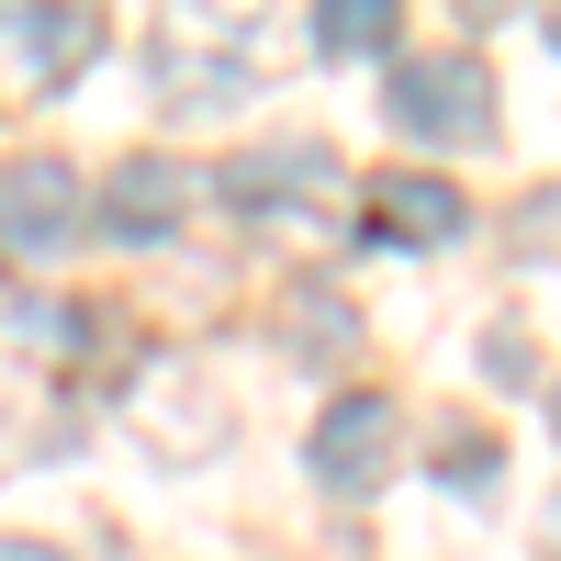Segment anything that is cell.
I'll list each match as a JSON object with an SVG mask.
<instances>
[{"label":"cell","mask_w":561,"mask_h":561,"mask_svg":"<svg viewBox=\"0 0 561 561\" xmlns=\"http://www.w3.org/2000/svg\"><path fill=\"white\" fill-rule=\"evenodd\" d=\"M550 427H561V382H550Z\"/></svg>","instance_id":"8fae6325"},{"label":"cell","mask_w":561,"mask_h":561,"mask_svg":"<svg viewBox=\"0 0 561 561\" xmlns=\"http://www.w3.org/2000/svg\"><path fill=\"white\" fill-rule=\"evenodd\" d=\"M438 483H449V494H483V483H494V449H483V438H449Z\"/></svg>","instance_id":"9c48e42d"},{"label":"cell","mask_w":561,"mask_h":561,"mask_svg":"<svg viewBox=\"0 0 561 561\" xmlns=\"http://www.w3.org/2000/svg\"><path fill=\"white\" fill-rule=\"evenodd\" d=\"M304 460H314L325 494H370V483H382V460H393V404H382V393H337V404L314 415Z\"/></svg>","instance_id":"3957f363"},{"label":"cell","mask_w":561,"mask_h":561,"mask_svg":"<svg viewBox=\"0 0 561 561\" xmlns=\"http://www.w3.org/2000/svg\"><path fill=\"white\" fill-rule=\"evenodd\" d=\"M0 561H68V550H45V539H0Z\"/></svg>","instance_id":"30bf717a"},{"label":"cell","mask_w":561,"mask_h":561,"mask_svg":"<svg viewBox=\"0 0 561 561\" xmlns=\"http://www.w3.org/2000/svg\"><path fill=\"white\" fill-rule=\"evenodd\" d=\"M192 192L203 180L180 169V158H113V180H102V214H113V237H169L180 214H192Z\"/></svg>","instance_id":"277c9868"},{"label":"cell","mask_w":561,"mask_h":561,"mask_svg":"<svg viewBox=\"0 0 561 561\" xmlns=\"http://www.w3.org/2000/svg\"><path fill=\"white\" fill-rule=\"evenodd\" d=\"M314 34H325V57H382L393 45V0H325Z\"/></svg>","instance_id":"52a82bcc"},{"label":"cell","mask_w":561,"mask_h":561,"mask_svg":"<svg viewBox=\"0 0 561 561\" xmlns=\"http://www.w3.org/2000/svg\"><path fill=\"white\" fill-rule=\"evenodd\" d=\"M90 45H102V23H90V12H0V79L45 90V79H68Z\"/></svg>","instance_id":"5b68a950"},{"label":"cell","mask_w":561,"mask_h":561,"mask_svg":"<svg viewBox=\"0 0 561 561\" xmlns=\"http://www.w3.org/2000/svg\"><path fill=\"white\" fill-rule=\"evenodd\" d=\"M550 45H561V23H550Z\"/></svg>","instance_id":"7c38bea8"},{"label":"cell","mask_w":561,"mask_h":561,"mask_svg":"<svg viewBox=\"0 0 561 561\" xmlns=\"http://www.w3.org/2000/svg\"><path fill=\"white\" fill-rule=\"evenodd\" d=\"M382 102H393L404 135H427V147H483L494 135V79L472 57H393Z\"/></svg>","instance_id":"6da1fadb"},{"label":"cell","mask_w":561,"mask_h":561,"mask_svg":"<svg viewBox=\"0 0 561 561\" xmlns=\"http://www.w3.org/2000/svg\"><path fill=\"white\" fill-rule=\"evenodd\" d=\"M293 337H304L314 359H348L359 325H348V304H337V293H314V280H304V293H293Z\"/></svg>","instance_id":"ba28073f"},{"label":"cell","mask_w":561,"mask_h":561,"mask_svg":"<svg viewBox=\"0 0 561 561\" xmlns=\"http://www.w3.org/2000/svg\"><path fill=\"white\" fill-rule=\"evenodd\" d=\"M79 169L68 158H12L0 169V259H57L79 237Z\"/></svg>","instance_id":"7a4b0ae2"},{"label":"cell","mask_w":561,"mask_h":561,"mask_svg":"<svg viewBox=\"0 0 561 561\" xmlns=\"http://www.w3.org/2000/svg\"><path fill=\"white\" fill-rule=\"evenodd\" d=\"M370 237L438 248V237H460V192H449L438 169H382V180H370Z\"/></svg>","instance_id":"8992f818"}]
</instances>
